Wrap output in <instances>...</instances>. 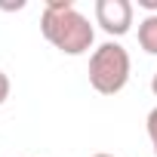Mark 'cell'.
I'll list each match as a JSON object with an SVG mask.
<instances>
[{"instance_id": "obj_1", "label": "cell", "mask_w": 157, "mask_h": 157, "mask_svg": "<svg viewBox=\"0 0 157 157\" xmlns=\"http://www.w3.org/2000/svg\"><path fill=\"white\" fill-rule=\"evenodd\" d=\"M40 34L65 56H83L96 43V28L74 0H49L40 13Z\"/></svg>"}, {"instance_id": "obj_2", "label": "cell", "mask_w": 157, "mask_h": 157, "mask_svg": "<svg viewBox=\"0 0 157 157\" xmlns=\"http://www.w3.org/2000/svg\"><path fill=\"white\" fill-rule=\"evenodd\" d=\"M129 71L132 59L117 40H105L90 52V86L99 96H117L129 83Z\"/></svg>"}, {"instance_id": "obj_3", "label": "cell", "mask_w": 157, "mask_h": 157, "mask_svg": "<svg viewBox=\"0 0 157 157\" xmlns=\"http://www.w3.org/2000/svg\"><path fill=\"white\" fill-rule=\"evenodd\" d=\"M132 16L136 6L129 0H96V25L111 37H123L132 28Z\"/></svg>"}, {"instance_id": "obj_4", "label": "cell", "mask_w": 157, "mask_h": 157, "mask_svg": "<svg viewBox=\"0 0 157 157\" xmlns=\"http://www.w3.org/2000/svg\"><path fill=\"white\" fill-rule=\"evenodd\" d=\"M139 46L148 56H157V16H145L139 22Z\"/></svg>"}, {"instance_id": "obj_5", "label": "cell", "mask_w": 157, "mask_h": 157, "mask_svg": "<svg viewBox=\"0 0 157 157\" xmlns=\"http://www.w3.org/2000/svg\"><path fill=\"white\" fill-rule=\"evenodd\" d=\"M145 129H148V139H151V145H154V157H157V108L148 111V117H145Z\"/></svg>"}, {"instance_id": "obj_6", "label": "cell", "mask_w": 157, "mask_h": 157, "mask_svg": "<svg viewBox=\"0 0 157 157\" xmlns=\"http://www.w3.org/2000/svg\"><path fill=\"white\" fill-rule=\"evenodd\" d=\"M6 99H10V77L0 71V105H3Z\"/></svg>"}, {"instance_id": "obj_7", "label": "cell", "mask_w": 157, "mask_h": 157, "mask_svg": "<svg viewBox=\"0 0 157 157\" xmlns=\"http://www.w3.org/2000/svg\"><path fill=\"white\" fill-rule=\"evenodd\" d=\"M151 93L157 96V71H154V77H151Z\"/></svg>"}, {"instance_id": "obj_8", "label": "cell", "mask_w": 157, "mask_h": 157, "mask_svg": "<svg viewBox=\"0 0 157 157\" xmlns=\"http://www.w3.org/2000/svg\"><path fill=\"white\" fill-rule=\"evenodd\" d=\"M90 157H114V154H105V151H99V154H90Z\"/></svg>"}]
</instances>
